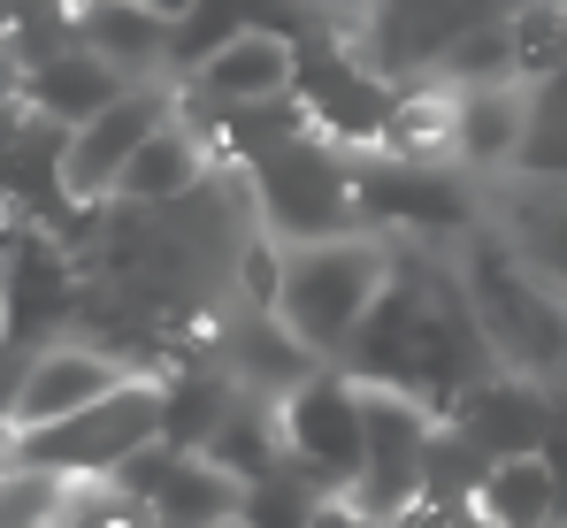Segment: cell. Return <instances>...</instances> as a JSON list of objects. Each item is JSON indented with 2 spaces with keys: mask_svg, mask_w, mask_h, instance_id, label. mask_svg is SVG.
Returning a JSON list of instances; mask_svg holds the SVG:
<instances>
[{
  "mask_svg": "<svg viewBox=\"0 0 567 528\" xmlns=\"http://www.w3.org/2000/svg\"><path fill=\"white\" fill-rule=\"evenodd\" d=\"M461 283H468V307L498 367L537 375V383H567V299L506 238H475L461 253Z\"/></svg>",
  "mask_w": 567,
  "mask_h": 528,
  "instance_id": "obj_1",
  "label": "cell"
},
{
  "mask_svg": "<svg viewBox=\"0 0 567 528\" xmlns=\"http://www.w3.org/2000/svg\"><path fill=\"white\" fill-rule=\"evenodd\" d=\"M383 276H391V238H383V230H346V238L284 246L277 322L315 352V360H338V352L353 345L361 314L377 307Z\"/></svg>",
  "mask_w": 567,
  "mask_h": 528,
  "instance_id": "obj_2",
  "label": "cell"
},
{
  "mask_svg": "<svg viewBox=\"0 0 567 528\" xmlns=\"http://www.w3.org/2000/svg\"><path fill=\"white\" fill-rule=\"evenodd\" d=\"M254 191V222L277 238V246H307V238H346L361 230V207H353V154L330 146L322 131H299L291 146L261 154L246 169Z\"/></svg>",
  "mask_w": 567,
  "mask_h": 528,
  "instance_id": "obj_3",
  "label": "cell"
},
{
  "mask_svg": "<svg viewBox=\"0 0 567 528\" xmlns=\"http://www.w3.org/2000/svg\"><path fill=\"white\" fill-rule=\"evenodd\" d=\"M146 444H162V375H123L93 406H78V414H62L47 429H23L16 459H31V467H47L62 483H85V475H115Z\"/></svg>",
  "mask_w": 567,
  "mask_h": 528,
  "instance_id": "obj_4",
  "label": "cell"
},
{
  "mask_svg": "<svg viewBox=\"0 0 567 528\" xmlns=\"http://www.w3.org/2000/svg\"><path fill=\"white\" fill-rule=\"evenodd\" d=\"M353 207L361 230L383 238H468L475 230V176L461 162H391V154H353Z\"/></svg>",
  "mask_w": 567,
  "mask_h": 528,
  "instance_id": "obj_5",
  "label": "cell"
},
{
  "mask_svg": "<svg viewBox=\"0 0 567 528\" xmlns=\"http://www.w3.org/2000/svg\"><path fill=\"white\" fill-rule=\"evenodd\" d=\"M498 15H514V0H361L353 46L369 70L406 85V77H430L475 23H498Z\"/></svg>",
  "mask_w": 567,
  "mask_h": 528,
  "instance_id": "obj_6",
  "label": "cell"
},
{
  "mask_svg": "<svg viewBox=\"0 0 567 528\" xmlns=\"http://www.w3.org/2000/svg\"><path fill=\"white\" fill-rule=\"evenodd\" d=\"M391 77L361 62V46H346V39H330V31H315V39H299V54H291V100L307 107V123L330 138V146H346V154H369L383 131V115H391Z\"/></svg>",
  "mask_w": 567,
  "mask_h": 528,
  "instance_id": "obj_7",
  "label": "cell"
},
{
  "mask_svg": "<svg viewBox=\"0 0 567 528\" xmlns=\"http://www.w3.org/2000/svg\"><path fill=\"white\" fill-rule=\"evenodd\" d=\"M277 422H284V459L299 475H315L322 490H353V475H361V383L338 360L315 367L299 391H284Z\"/></svg>",
  "mask_w": 567,
  "mask_h": 528,
  "instance_id": "obj_8",
  "label": "cell"
},
{
  "mask_svg": "<svg viewBox=\"0 0 567 528\" xmlns=\"http://www.w3.org/2000/svg\"><path fill=\"white\" fill-rule=\"evenodd\" d=\"M78 291H85V268L78 253L54 238V230H23L8 253H0V330L16 338V345H54V338H70V322H78Z\"/></svg>",
  "mask_w": 567,
  "mask_h": 528,
  "instance_id": "obj_9",
  "label": "cell"
},
{
  "mask_svg": "<svg viewBox=\"0 0 567 528\" xmlns=\"http://www.w3.org/2000/svg\"><path fill=\"white\" fill-rule=\"evenodd\" d=\"M430 429L437 414L406 391H383V383H361V475H353V498L391 521L399 506L422 498V452H430Z\"/></svg>",
  "mask_w": 567,
  "mask_h": 528,
  "instance_id": "obj_10",
  "label": "cell"
},
{
  "mask_svg": "<svg viewBox=\"0 0 567 528\" xmlns=\"http://www.w3.org/2000/svg\"><path fill=\"white\" fill-rule=\"evenodd\" d=\"M169 115H177V85H131L123 100H107L93 123H78V131H70V146H62V184H70V199H78V207L115 199L123 162H131V154H138V138H146V131H162Z\"/></svg>",
  "mask_w": 567,
  "mask_h": 528,
  "instance_id": "obj_11",
  "label": "cell"
},
{
  "mask_svg": "<svg viewBox=\"0 0 567 528\" xmlns=\"http://www.w3.org/2000/svg\"><path fill=\"white\" fill-rule=\"evenodd\" d=\"M115 483L146 498L154 528H207L238 514V475H223L207 452H185V444H146L138 459L115 467Z\"/></svg>",
  "mask_w": 567,
  "mask_h": 528,
  "instance_id": "obj_12",
  "label": "cell"
},
{
  "mask_svg": "<svg viewBox=\"0 0 567 528\" xmlns=\"http://www.w3.org/2000/svg\"><path fill=\"white\" fill-rule=\"evenodd\" d=\"M131 367L115 360V352L85 345V338H54V345L31 352V367H23V391H16V406H8V429L23 437V429H47V422H62V414H78V406H93L100 391H115Z\"/></svg>",
  "mask_w": 567,
  "mask_h": 528,
  "instance_id": "obj_13",
  "label": "cell"
},
{
  "mask_svg": "<svg viewBox=\"0 0 567 528\" xmlns=\"http://www.w3.org/2000/svg\"><path fill=\"white\" fill-rule=\"evenodd\" d=\"M78 46H93L123 85H169L177 77V23L146 0H78Z\"/></svg>",
  "mask_w": 567,
  "mask_h": 528,
  "instance_id": "obj_14",
  "label": "cell"
},
{
  "mask_svg": "<svg viewBox=\"0 0 567 528\" xmlns=\"http://www.w3.org/2000/svg\"><path fill=\"white\" fill-rule=\"evenodd\" d=\"M445 422H461L491 459H514V452H537L545 429H553V383H537V375H514V367H491L483 383L461 391V406L445 414Z\"/></svg>",
  "mask_w": 567,
  "mask_h": 528,
  "instance_id": "obj_15",
  "label": "cell"
},
{
  "mask_svg": "<svg viewBox=\"0 0 567 528\" xmlns=\"http://www.w3.org/2000/svg\"><path fill=\"white\" fill-rule=\"evenodd\" d=\"M291 39L277 31H238V39H223L199 70H185L177 85H192L199 100H215V107H254V100H284L291 92Z\"/></svg>",
  "mask_w": 567,
  "mask_h": 528,
  "instance_id": "obj_16",
  "label": "cell"
},
{
  "mask_svg": "<svg viewBox=\"0 0 567 528\" xmlns=\"http://www.w3.org/2000/svg\"><path fill=\"white\" fill-rule=\"evenodd\" d=\"M223 367L238 375V391H254V398H284V391H299V383H307L315 367H330V360H315L277 314L238 307V314H223Z\"/></svg>",
  "mask_w": 567,
  "mask_h": 528,
  "instance_id": "obj_17",
  "label": "cell"
},
{
  "mask_svg": "<svg viewBox=\"0 0 567 528\" xmlns=\"http://www.w3.org/2000/svg\"><path fill=\"white\" fill-rule=\"evenodd\" d=\"M529 123H537V115H529V92L522 85H468L461 92V123H453V162L468 176L514 169L522 146H529Z\"/></svg>",
  "mask_w": 567,
  "mask_h": 528,
  "instance_id": "obj_18",
  "label": "cell"
},
{
  "mask_svg": "<svg viewBox=\"0 0 567 528\" xmlns=\"http://www.w3.org/2000/svg\"><path fill=\"white\" fill-rule=\"evenodd\" d=\"M207 176H215V162H207L199 131L169 115V123H162V131H146V138H138V154L123 162V176H115V199H123V207H169V199L199 191Z\"/></svg>",
  "mask_w": 567,
  "mask_h": 528,
  "instance_id": "obj_19",
  "label": "cell"
},
{
  "mask_svg": "<svg viewBox=\"0 0 567 528\" xmlns=\"http://www.w3.org/2000/svg\"><path fill=\"white\" fill-rule=\"evenodd\" d=\"M123 77L100 62L93 46H62V54H47L31 77H23V107L31 115H47V123H62V131H78V123H93L107 100H123Z\"/></svg>",
  "mask_w": 567,
  "mask_h": 528,
  "instance_id": "obj_20",
  "label": "cell"
},
{
  "mask_svg": "<svg viewBox=\"0 0 567 528\" xmlns=\"http://www.w3.org/2000/svg\"><path fill=\"white\" fill-rule=\"evenodd\" d=\"M223 475H238V490L254 483V475H269V467H284V422H277V398H254V391H238L230 398V414L207 429V444H199Z\"/></svg>",
  "mask_w": 567,
  "mask_h": 528,
  "instance_id": "obj_21",
  "label": "cell"
},
{
  "mask_svg": "<svg viewBox=\"0 0 567 528\" xmlns=\"http://www.w3.org/2000/svg\"><path fill=\"white\" fill-rule=\"evenodd\" d=\"M475 506H483V514H491L498 528H560V521H567L560 483H553V467H545L537 452L491 459V475H483Z\"/></svg>",
  "mask_w": 567,
  "mask_h": 528,
  "instance_id": "obj_22",
  "label": "cell"
},
{
  "mask_svg": "<svg viewBox=\"0 0 567 528\" xmlns=\"http://www.w3.org/2000/svg\"><path fill=\"white\" fill-rule=\"evenodd\" d=\"M506 246L567 299V184L529 176V191H522L514 215H506Z\"/></svg>",
  "mask_w": 567,
  "mask_h": 528,
  "instance_id": "obj_23",
  "label": "cell"
},
{
  "mask_svg": "<svg viewBox=\"0 0 567 528\" xmlns=\"http://www.w3.org/2000/svg\"><path fill=\"white\" fill-rule=\"evenodd\" d=\"M483 475H491V452L461 429V422H437L430 429V452H422V498L445 514V506H468L475 490H483Z\"/></svg>",
  "mask_w": 567,
  "mask_h": 528,
  "instance_id": "obj_24",
  "label": "cell"
},
{
  "mask_svg": "<svg viewBox=\"0 0 567 528\" xmlns=\"http://www.w3.org/2000/svg\"><path fill=\"white\" fill-rule=\"evenodd\" d=\"M506 31H514V77L522 85H545L567 70V0H514Z\"/></svg>",
  "mask_w": 567,
  "mask_h": 528,
  "instance_id": "obj_25",
  "label": "cell"
},
{
  "mask_svg": "<svg viewBox=\"0 0 567 528\" xmlns=\"http://www.w3.org/2000/svg\"><path fill=\"white\" fill-rule=\"evenodd\" d=\"M322 498H330V490H322L315 475H299V467L284 459V467L254 475V483L238 490V521H246V528H307Z\"/></svg>",
  "mask_w": 567,
  "mask_h": 528,
  "instance_id": "obj_26",
  "label": "cell"
},
{
  "mask_svg": "<svg viewBox=\"0 0 567 528\" xmlns=\"http://www.w3.org/2000/svg\"><path fill=\"white\" fill-rule=\"evenodd\" d=\"M54 528H154V514H146V498H131L115 475H85V483H62Z\"/></svg>",
  "mask_w": 567,
  "mask_h": 528,
  "instance_id": "obj_27",
  "label": "cell"
},
{
  "mask_svg": "<svg viewBox=\"0 0 567 528\" xmlns=\"http://www.w3.org/2000/svg\"><path fill=\"white\" fill-rule=\"evenodd\" d=\"M430 77H445V85H461V92L468 85H522V77H514V31H506V15H498V23H475Z\"/></svg>",
  "mask_w": 567,
  "mask_h": 528,
  "instance_id": "obj_28",
  "label": "cell"
},
{
  "mask_svg": "<svg viewBox=\"0 0 567 528\" xmlns=\"http://www.w3.org/2000/svg\"><path fill=\"white\" fill-rule=\"evenodd\" d=\"M54 506H62V475L31 467V459L0 467V528H54Z\"/></svg>",
  "mask_w": 567,
  "mask_h": 528,
  "instance_id": "obj_29",
  "label": "cell"
},
{
  "mask_svg": "<svg viewBox=\"0 0 567 528\" xmlns=\"http://www.w3.org/2000/svg\"><path fill=\"white\" fill-rule=\"evenodd\" d=\"M529 115H537V131H560L567 138V70L545 77V85H529Z\"/></svg>",
  "mask_w": 567,
  "mask_h": 528,
  "instance_id": "obj_30",
  "label": "cell"
},
{
  "mask_svg": "<svg viewBox=\"0 0 567 528\" xmlns=\"http://www.w3.org/2000/svg\"><path fill=\"white\" fill-rule=\"evenodd\" d=\"M307 528H377V514H369L353 490H330V498L315 506V521H307Z\"/></svg>",
  "mask_w": 567,
  "mask_h": 528,
  "instance_id": "obj_31",
  "label": "cell"
},
{
  "mask_svg": "<svg viewBox=\"0 0 567 528\" xmlns=\"http://www.w3.org/2000/svg\"><path fill=\"white\" fill-rule=\"evenodd\" d=\"M23 367H31V345H16V338L0 330V429H8V406H16V391H23Z\"/></svg>",
  "mask_w": 567,
  "mask_h": 528,
  "instance_id": "obj_32",
  "label": "cell"
},
{
  "mask_svg": "<svg viewBox=\"0 0 567 528\" xmlns=\"http://www.w3.org/2000/svg\"><path fill=\"white\" fill-rule=\"evenodd\" d=\"M437 528H498V521H491V514L468 498V506H445V521H437Z\"/></svg>",
  "mask_w": 567,
  "mask_h": 528,
  "instance_id": "obj_33",
  "label": "cell"
},
{
  "mask_svg": "<svg viewBox=\"0 0 567 528\" xmlns=\"http://www.w3.org/2000/svg\"><path fill=\"white\" fill-rule=\"evenodd\" d=\"M146 8H154V15H169V23H185V8H192V0H146Z\"/></svg>",
  "mask_w": 567,
  "mask_h": 528,
  "instance_id": "obj_34",
  "label": "cell"
},
{
  "mask_svg": "<svg viewBox=\"0 0 567 528\" xmlns=\"http://www.w3.org/2000/svg\"><path fill=\"white\" fill-rule=\"evenodd\" d=\"M207 528H246V521H238V514H230V521H207Z\"/></svg>",
  "mask_w": 567,
  "mask_h": 528,
  "instance_id": "obj_35",
  "label": "cell"
},
{
  "mask_svg": "<svg viewBox=\"0 0 567 528\" xmlns=\"http://www.w3.org/2000/svg\"><path fill=\"white\" fill-rule=\"evenodd\" d=\"M377 528H383V521H377Z\"/></svg>",
  "mask_w": 567,
  "mask_h": 528,
  "instance_id": "obj_36",
  "label": "cell"
},
{
  "mask_svg": "<svg viewBox=\"0 0 567 528\" xmlns=\"http://www.w3.org/2000/svg\"><path fill=\"white\" fill-rule=\"evenodd\" d=\"M560 528H567V521H560Z\"/></svg>",
  "mask_w": 567,
  "mask_h": 528,
  "instance_id": "obj_37",
  "label": "cell"
}]
</instances>
